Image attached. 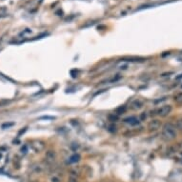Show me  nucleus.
<instances>
[{"instance_id":"13","label":"nucleus","mask_w":182,"mask_h":182,"mask_svg":"<svg viewBox=\"0 0 182 182\" xmlns=\"http://www.w3.org/2000/svg\"><path fill=\"white\" fill-rule=\"evenodd\" d=\"M147 118V114L146 113H142L140 114V116H139V120H141V121H144L145 119Z\"/></svg>"},{"instance_id":"11","label":"nucleus","mask_w":182,"mask_h":182,"mask_svg":"<svg viewBox=\"0 0 182 182\" xmlns=\"http://www.w3.org/2000/svg\"><path fill=\"white\" fill-rule=\"evenodd\" d=\"M68 182H78V180H77L76 177H75V175H74V174H72L71 175H70Z\"/></svg>"},{"instance_id":"12","label":"nucleus","mask_w":182,"mask_h":182,"mask_svg":"<svg viewBox=\"0 0 182 182\" xmlns=\"http://www.w3.org/2000/svg\"><path fill=\"white\" fill-rule=\"evenodd\" d=\"M177 127L180 130V131H182V118H181V119H178V120H177Z\"/></svg>"},{"instance_id":"5","label":"nucleus","mask_w":182,"mask_h":182,"mask_svg":"<svg viewBox=\"0 0 182 182\" xmlns=\"http://www.w3.org/2000/svg\"><path fill=\"white\" fill-rule=\"evenodd\" d=\"M55 158H56V154H55V153H54V151L49 150L46 153V160H47L48 163L53 164V163L55 161Z\"/></svg>"},{"instance_id":"18","label":"nucleus","mask_w":182,"mask_h":182,"mask_svg":"<svg viewBox=\"0 0 182 182\" xmlns=\"http://www.w3.org/2000/svg\"><path fill=\"white\" fill-rule=\"evenodd\" d=\"M0 158H1V154H0Z\"/></svg>"},{"instance_id":"6","label":"nucleus","mask_w":182,"mask_h":182,"mask_svg":"<svg viewBox=\"0 0 182 182\" xmlns=\"http://www.w3.org/2000/svg\"><path fill=\"white\" fill-rule=\"evenodd\" d=\"M142 106H143V103H142L141 100H139V99H136L132 103V108L133 110H138V109L142 108Z\"/></svg>"},{"instance_id":"17","label":"nucleus","mask_w":182,"mask_h":182,"mask_svg":"<svg viewBox=\"0 0 182 182\" xmlns=\"http://www.w3.org/2000/svg\"><path fill=\"white\" fill-rule=\"evenodd\" d=\"M181 78H182V74H180L179 76H177V80H179V79H181Z\"/></svg>"},{"instance_id":"7","label":"nucleus","mask_w":182,"mask_h":182,"mask_svg":"<svg viewBox=\"0 0 182 182\" xmlns=\"http://www.w3.org/2000/svg\"><path fill=\"white\" fill-rule=\"evenodd\" d=\"M122 61H131V62H137V61H144V58L142 57H124L121 59Z\"/></svg>"},{"instance_id":"16","label":"nucleus","mask_w":182,"mask_h":182,"mask_svg":"<svg viewBox=\"0 0 182 182\" xmlns=\"http://www.w3.org/2000/svg\"><path fill=\"white\" fill-rule=\"evenodd\" d=\"M178 148H179V149L182 151V143H179V144H178V146H177Z\"/></svg>"},{"instance_id":"1","label":"nucleus","mask_w":182,"mask_h":182,"mask_svg":"<svg viewBox=\"0 0 182 182\" xmlns=\"http://www.w3.org/2000/svg\"><path fill=\"white\" fill-rule=\"evenodd\" d=\"M177 136V130L172 123H166L162 128V137L167 141L173 140Z\"/></svg>"},{"instance_id":"15","label":"nucleus","mask_w":182,"mask_h":182,"mask_svg":"<svg viewBox=\"0 0 182 182\" xmlns=\"http://www.w3.org/2000/svg\"><path fill=\"white\" fill-rule=\"evenodd\" d=\"M14 125V123H6V124H3V125H2V128L3 129H5L6 128V127H11V126H13Z\"/></svg>"},{"instance_id":"2","label":"nucleus","mask_w":182,"mask_h":182,"mask_svg":"<svg viewBox=\"0 0 182 182\" xmlns=\"http://www.w3.org/2000/svg\"><path fill=\"white\" fill-rule=\"evenodd\" d=\"M171 112H172L171 105H163L156 111V114H158V116L161 117H165L167 116H169V114H171Z\"/></svg>"},{"instance_id":"10","label":"nucleus","mask_w":182,"mask_h":182,"mask_svg":"<svg viewBox=\"0 0 182 182\" xmlns=\"http://www.w3.org/2000/svg\"><path fill=\"white\" fill-rule=\"evenodd\" d=\"M175 100L177 101V103H179V104H182V93H178V95H175Z\"/></svg>"},{"instance_id":"9","label":"nucleus","mask_w":182,"mask_h":182,"mask_svg":"<svg viewBox=\"0 0 182 182\" xmlns=\"http://www.w3.org/2000/svg\"><path fill=\"white\" fill-rule=\"evenodd\" d=\"M125 111H126V107H125V106H121V107L116 109V114H121L125 113Z\"/></svg>"},{"instance_id":"4","label":"nucleus","mask_w":182,"mask_h":182,"mask_svg":"<svg viewBox=\"0 0 182 182\" xmlns=\"http://www.w3.org/2000/svg\"><path fill=\"white\" fill-rule=\"evenodd\" d=\"M123 121H124V123L129 124V125H131V126H136V125H138V124L140 123V120H139V118H137V117L135 116H128V117L124 118Z\"/></svg>"},{"instance_id":"3","label":"nucleus","mask_w":182,"mask_h":182,"mask_svg":"<svg viewBox=\"0 0 182 182\" xmlns=\"http://www.w3.org/2000/svg\"><path fill=\"white\" fill-rule=\"evenodd\" d=\"M160 127H161V122H160V120L158 119H153L148 124V129H149L150 132L157 131Z\"/></svg>"},{"instance_id":"19","label":"nucleus","mask_w":182,"mask_h":182,"mask_svg":"<svg viewBox=\"0 0 182 182\" xmlns=\"http://www.w3.org/2000/svg\"><path fill=\"white\" fill-rule=\"evenodd\" d=\"M32 182H38V181H32Z\"/></svg>"},{"instance_id":"8","label":"nucleus","mask_w":182,"mask_h":182,"mask_svg":"<svg viewBox=\"0 0 182 182\" xmlns=\"http://www.w3.org/2000/svg\"><path fill=\"white\" fill-rule=\"evenodd\" d=\"M80 160V156L78 154H74V156H72L70 157V163H76Z\"/></svg>"},{"instance_id":"20","label":"nucleus","mask_w":182,"mask_h":182,"mask_svg":"<svg viewBox=\"0 0 182 182\" xmlns=\"http://www.w3.org/2000/svg\"><path fill=\"white\" fill-rule=\"evenodd\" d=\"M181 88H182V86H181Z\"/></svg>"},{"instance_id":"14","label":"nucleus","mask_w":182,"mask_h":182,"mask_svg":"<svg viewBox=\"0 0 182 182\" xmlns=\"http://www.w3.org/2000/svg\"><path fill=\"white\" fill-rule=\"evenodd\" d=\"M109 117H110V119H111V121H114V120H117V116H114V114H111V116H109Z\"/></svg>"}]
</instances>
